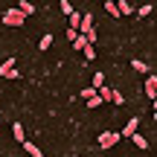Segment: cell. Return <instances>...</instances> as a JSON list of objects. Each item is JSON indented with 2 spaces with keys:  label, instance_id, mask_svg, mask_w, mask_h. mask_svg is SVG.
Masks as SVG:
<instances>
[{
  "label": "cell",
  "instance_id": "obj_1",
  "mask_svg": "<svg viewBox=\"0 0 157 157\" xmlns=\"http://www.w3.org/2000/svg\"><path fill=\"white\" fill-rule=\"evenodd\" d=\"M0 21H3L6 26H23V21H26V17H23V12L15 6V9H6L3 15H0Z\"/></svg>",
  "mask_w": 157,
  "mask_h": 157
},
{
  "label": "cell",
  "instance_id": "obj_2",
  "mask_svg": "<svg viewBox=\"0 0 157 157\" xmlns=\"http://www.w3.org/2000/svg\"><path fill=\"white\" fill-rule=\"evenodd\" d=\"M96 143H99V148H111V146L119 143V134H117V131H105V134H99Z\"/></svg>",
  "mask_w": 157,
  "mask_h": 157
},
{
  "label": "cell",
  "instance_id": "obj_3",
  "mask_svg": "<svg viewBox=\"0 0 157 157\" xmlns=\"http://www.w3.org/2000/svg\"><path fill=\"white\" fill-rule=\"evenodd\" d=\"M15 58H6V61L3 64H0V76H3V78H17V70H15Z\"/></svg>",
  "mask_w": 157,
  "mask_h": 157
},
{
  "label": "cell",
  "instance_id": "obj_4",
  "mask_svg": "<svg viewBox=\"0 0 157 157\" xmlns=\"http://www.w3.org/2000/svg\"><path fill=\"white\" fill-rule=\"evenodd\" d=\"M93 32V15H82V23H78V35H90Z\"/></svg>",
  "mask_w": 157,
  "mask_h": 157
},
{
  "label": "cell",
  "instance_id": "obj_5",
  "mask_svg": "<svg viewBox=\"0 0 157 157\" xmlns=\"http://www.w3.org/2000/svg\"><path fill=\"white\" fill-rule=\"evenodd\" d=\"M146 93H148V99H157V76L154 73H148V78H146Z\"/></svg>",
  "mask_w": 157,
  "mask_h": 157
},
{
  "label": "cell",
  "instance_id": "obj_6",
  "mask_svg": "<svg viewBox=\"0 0 157 157\" xmlns=\"http://www.w3.org/2000/svg\"><path fill=\"white\" fill-rule=\"evenodd\" d=\"M137 128H140V119H128V122H125V128H122V134H119V137H131V134H137Z\"/></svg>",
  "mask_w": 157,
  "mask_h": 157
},
{
  "label": "cell",
  "instance_id": "obj_7",
  "mask_svg": "<svg viewBox=\"0 0 157 157\" xmlns=\"http://www.w3.org/2000/svg\"><path fill=\"white\" fill-rule=\"evenodd\" d=\"M23 151H26L29 157H44V151H41V148H38V146H35V143H29V140H26V143H23Z\"/></svg>",
  "mask_w": 157,
  "mask_h": 157
},
{
  "label": "cell",
  "instance_id": "obj_8",
  "mask_svg": "<svg viewBox=\"0 0 157 157\" xmlns=\"http://www.w3.org/2000/svg\"><path fill=\"white\" fill-rule=\"evenodd\" d=\"M67 17H70V26H67V29H76V32H78V23H82V15H78V12L73 9V12H70Z\"/></svg>",
  "mask_w": 157,
  "mask_h": 157
},
{
  "label": "cell",
  "instance_id": "obj_9",
  "mask_svg": "<svg viewBox=\"0 0 157 157\" xmlns=\"http://www.w3.org/2000/svg\"><path fill=\"white\" fill-rule=\"evenodd\" d=\"M117 12H119V17H122V15H131L134 9H131V3H128V0H119V3H117Z\"/></svg>",
  "mask_w": 157,
  "mask_h": 157
},
{
  "label": "cell",
  "instance_id": "obj_10",
  "mask_svg": "<svg viewBox=\"0 0 157 157\" xmlns=\"http://www.w3.org/2000/svg\"><path fill=\"white\" fill-rule=\"evenodd\" d=\"M96 96H99L102 102H111V96H113V90H111V87H105V84H102V87L96 90Z\"/></svg>",
  "mask_w": 157,
  "mask_h": 157
},
{
  "label": "cell",
  "instance_id": "obj_11",
  "mask_svg": "<svg viewBox=\"0 0 157 157\" xmlns=\"http://www.w3.org/2000/svg\"><path fill=\"white\" fill-rule=\"evenodd\" d=\"M12 134H15V140H17V143H26V137H23V125H21V122L12 125Z\"/></svg>",
  "mask_w": 157,
  "mask_h": 157
},
{
  "label": "cell",
  "instance_id": "obj_12",
  "mask_svg": "<svg viewBox=\"0 0 157 157\" xmlns=\"http://www.w3.org/2000/svg\"><path fill=\"white\" fill-rule=\"evenodd\" d=\"M17 9L23 12V17H29V15L35 12V3H29V0H21V6H17Z\"/></svg>",
  "mask_w": 157,
  "mask_h": 157
},
{
  "label": "cell",
  "instance_id": "obj_13",
  "mask_svg": "<svg viewBox=\"0 0 157 157\" xmlns=\"http://www.w3.org/2000/svg\"><path fill=\"white\" fill-rule=\"evenodd\" d=\"M131 140H134V146H137V148H148V140H146V137H140V134H131Z\"/></svg>",
  "mask_w": 157,
  "mask_h": 157
},
{
  "label": "cell",
  "instance_id": "obj_14",
  "mask_svg": "<svg viewBox=\"0 0 157 157\" xmlns=\"http://www.w3.org/2000/svg\"><path fill=\"white\" fill-rule=\"evenodd\" d=\"M131 67H134L137 73H148V64H143L140 58H134V61H131Z\"/></svg>",
  "mask_w": 157,
  "mask_h": 157
},
{
  "label": "cell",
  "instance_id": "obj_15",
  "mask_svg": "<svg viewBox=\"0 0 157 157\" xmlns=\"http://www.w3.org/2000/svg\"><path fill=\"white\" fill-rule=\"evenodd\" d=\"M38 47H41V50H44V52H47V50H50V47H52V35H50V32H47V35H44V38H41V44H38Z\"/></svg>",
  "mask_w": 157,
  "mask_h": 157
},
{
  "label": "cell",
  "instance_id": "obj_16",
  "mask_svg": "<svg viewBox=\"0 0 157 157\" xmlns=\"http://www.w3.org/2000/svg\"><path fill=\"white\" fill-rule=\"evenodd\" d=\"M102 84H105V76H102V73H93V84H90V87H93V90H99Z\"/></svg>",
  "mask_w": 157,
  "mask_h": 157
},
{
  "label": "cell",
  "instance_id": "obj_17",
  "mask_svg": "<svg viewBox=\"0 0 157 157\" xmlns=\"http://www.w3.org/2000/svg\"><path fill=\"white\" fill-rule=\"evenodd\" d=\"M99 105H102V99H99V96L93 93V96H90V99H87V108H90V111H93V108H99Z\"/></svg>",
  "mask_w": 157,
  "mask_h": 157
},
{
  "label": "cell",
  "instance_id": "obj_18",
  "mask_svg": "<svg viewBox=\"0 0 157 157\" xmlns=\"http://www.w3.org/2000/svg\"><path fill=\"white\" fill-rule=\"evenodd\" d=\"M73 47H76V50H84V47H87V38H84V35H78V38L73 41Z\"/></svg>",
  "mask_w": 157,
  "mask_h": 157
},
{
  "label": "cell",
  "instance_id": "obj_19",
  "mask_svg": "<svg viewBox=\"0 0 157 157\" xmlns=\"http://www.w3.org/2000/svg\"><path fill=\"white\" fill-rule=\"evenodd\" d=\"M151 12H154V3H146V6H140V17L151 15Z\"/></svg>",
  "mask_w": 157,
  "mask_h": 157
},
{
  "label": "cell",
  "instance_id": "obj_20",
  "mask_svg": "<svg viewBox=\"0 0 157 157\" xmlns=\"http://www.w3.org/2000/svg\"><path fill=\"white\" fill-rule=\"evenodd\" d=\"M82 52H84V58H87V61H93V56H96V52H93V44H87Z\"/></svg>",
  "mask_w": 157,
  "mask_h": 157
},
{
  "label": "cell",
  "instance_id": "obj_21",
  "mask_svg": "<svg viewBox=\"0 0 157 157\" xmlns=\"http://www.w3.org/2000/svg\"><path fill=\"white\" fill-rule=\"evenodd\" d=\"M111 102H113V105H122V102H125V96L119 93V90H113V96H111Z\"/></svg>",
  "mask_w": 157,
  "mask_h": 157
},
{
  "label": "cell",
  "instance_id": "obj_22",
  "mask_svg": "<svg viewBox=\"0 0 157 157\" xmlns=\"http://www.w3.org/2000/svg\"><path fill=\"white\" fill-rule=\"evenodd\" d=\"M105 9H108V12H111V15H113V17H119V12H117V3H113V0H108V3H105Z\"/></svg>",
  "mask_w": 157,
  "mask_h": 157
},
{
  "label": "cell",
  "instance_id": "obj_23",
  "mask_svg": "<svg viewBox=\"0 0 157 157\" xmlns=\"http://www.w3.org/2000/svg\"><path fill=\"white\" fill-rule=\"evenodd\" d=\"M61 9H64V15H70V12H73V6H70V0H61Z\"/></svg>",
  "mask_w": 157,
  "mask_h": 157
}]
</instances>
